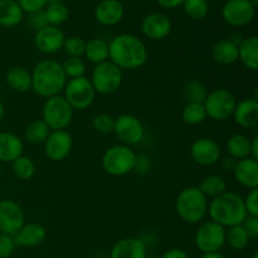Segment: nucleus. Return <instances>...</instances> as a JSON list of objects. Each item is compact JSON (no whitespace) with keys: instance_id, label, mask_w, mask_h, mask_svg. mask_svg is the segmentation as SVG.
I'll list each match as a JSON object with an SVG mask.
<instances>
[{"instance_id":"nucleus-13","label":"nucleus","mask_w":258,"mask_h":258,"mask_svg":"<svg viewBox=\"0 0 258 258\" xmlns=\"http://www.w3.org/2000/svg\"><path fill=\"white\" fill-rule=\"evenodd\" d=\"M113 133L120 139L122 145H136L144 138V126L136 116L125 113L115 118Z\"/></svg>"},{"instance_id":"nucleus-46","label":"nucleus","mask_w":258,"mask_h":258,"mask_svg":"<svg viewBox=\"0 0 258 258\" xmlns=\"http://www.w3.org/2000/svg\"><path fill=\"white\" fill-rule=\"evenodd\" d=\"M160 258H189L188 253L180 248H171L166 251Z\"/></svg>"},{"instance_id":"nucleus-52","label":"nucleus","mask_w":258,"mask_h":258,"mask_svg":"<svg viewBox=\"0 0 258 258\" xmlns=\"http://www.w3.org/2000/svg\"><path fill=\"white\" fill-rule=\"evenodd\" d=\"M249 2H251V4L253 5L254 8H257V5H258V0H249Z\"/></svg>"},{"instance_id":"nucleus-24","label":"nucleus","mask_w":258,"mask_h":258,"mask_svg":"<svg viewBox=\"0 0 258 258\" xmlns=\"http://www.w3.org/2000/svg\"><path fill=\"white\" fill-rule=\"evenodd\" d=\"M238 59L247 70H258V38L256 35L242 40L238 45Z\"/></svg>"},{"instance_id":"nucleus-18","label":"nucleus","mask_w":258,"mask_h":258,"mask_svg":"<svg viewBox=\"0 0 258 258\" xmlns=\"http://www.w3.org/2000/svg\"><path fill=\"white\" fill-rule=\"evenodd\" d=\"M123 13V5L118 0H102L96 7L95 17L100 24L111 27L121 22Z\"/></svg>"},{"instance_id":"nucleus-35","label":"nucleus","mask_w":258,"mask_h":258,"mask_svg":"<svg viewBox=\"0 0 258 258\" xmlns=\"http://www.w3.org/2000/svg\"><path fill=\"white\" fill-rule=\"evenodd\" d=\"M50 130L43 120H35L28 125L25 130V139L30 144H43L49 136Z\"/></svg>"},{"instance_id":"nucleus-12","label":"nucleus","mask_w":258,"mask_h":258,"mask_svg":"<svg viewBox=\"0 0 258 258\" xmlns=\"http://www.w3.org/2000/svg\"><path fill=\"white\" fill-rule=\"evenodd\" d=\"M25 224L22 207L10 199L0 201V233L13 236Z\"/></svg>"},{"instance_id":"nucleus-55","label":"nucleus","mask_w":258,"mask_h":258,"mask_svg":"<svg viewBox=\"0 0 258 258\" xmlns=\"http://www.w3.org/2000/svg\"><path fill=\"white\" fill-rule=\"evenodd\" d=\"M0 173H2V166H0Z\"/></svg>"},{"instance_id":"nucleus-51","label":"nucleus","mask_w":258,"mask_h":258,"mask_svg":"<svg viewBox=\"0 0 258 258\" xmlns=\"http://www.w3.org/2000/svg\"><path fill=\"white\" fill-rule=\"evenodd\" d=\"M4 116H5V108H4V105H3V102L0 101V122L3 121Z\"/></svg>"},{"instance_id":"nucleus-6","label":"nucleus","mask_w":258,"mask_h":258,"mask_svg":"<svg viewBox=\"0 0 258 258\" xmlns=\"http://www.w3.org/2000/svg\"><path fill=\"white\" fill-rule=\"evenodd\" d=\"M138 156L126 145H115L107 149L102 156V168L112 176H122L136 168Z\"/></svg>"},{"instance_id":"nucleus-7","label":"nucleus","mask_w":258,"mask_h":258,"mask_svg":"<svg viewBox=\"0 0 258 258\" xmlns=\"http://www.w3.org/2000/svg\"><path fill=\"white\" fill-rule=\"evenodd\" d=\"M122 78V70L113 64L111 60H106L100 64H96L90 81L96 93L111 95L121 87Z\"/></svg>"},{"instance_id":"nucleus-4","label":"nucleus","mask_w":258,"mask_h":258,"mask_svg":"<svg viewBox=\"0 0 258 258\" xmlns=\"http://www.w3.org/2000/svg\"><path fill=\"white\" fill-rule=\"evenodd\" d=\"M175 209L178 216L184 222L196 224L203 221L208 213V198L202 193L198 186H189L179 193Z\"/></svg>"},{"instance_id":"nucleus-28","label":"nucleus","mask_w":258,"mask_h":258,"mask_svg":"<svg viewBox=\"0 0 258 258\" xmlns=\"http://www.w3.org/2000/svg\"><path fill=\"white\" fill-rule=\"evenodd\" d=\"M227 150H228L229 156L236 160L251 158V140L248 136L243 134H234L227 143Z\"/></svg>"},{"instance_id":"nucleus-44","label":"nucleus","mask_w":258,"mask_h":258,"mask_svg":"<svg viewBox=\"0 0 258 258\" xmlns=\"http://www.w3.org/2000/svg\"><path fill=\"white\" fill-rule=\"evenodd\" d=\"M28 25H29L30 29L35 30V32L47 27L48 22L47 18H45L44 10H40V12H35L29 14V18H28Z\"/></svg>"},{"instance_id":"nucleus-23","label":"nucleus","mask_w":258,"mask_h":258,"mask_svg":"<svg viewBox=\"0 0 258 258\" xmlns=\"http://www.w3.org/2000/svg\"><path fill=\"white\" fill-rule=\"evenodd\" d=\"M24 144L19 136L12 133H0V161L13 163L23 155Z\"/></svg>"},{"instance_id":"nucleus-34","label":"nucleus","mask_w":258,"mask_h":258,"mask_svg":"<svg viewBox=\"0 0 258 258\" xmlns=\"http://www.w3.org/2000/svg\"><path fill=\"white\" fill-rule=\"evenodd\" d=\"M181 117H183L184 122L188 123V125H199V123L204 122L207 118L204 105L203 103L188 102L184 106Z\"/></svg>"},{"instance_id":"nucleus-36","label":"nucleus","mask_w":258,"mask_h":258,"mask_svg":"<svg viewBox=\"0 0 258 258\" xmlns=\"http://www.w3.org/2000/svg\"><path fill=\"white\" fill-rule=\"evenodd\" d=\"M226 242H228L229 246L236 251H241L247 247L249 242V237L242 224L238 226L229 227L228 231H226Z\"/></svg>"},{"instance_id":"nucleus-32","label":"nucleus","mask_w":258,"mask_h":258,"mask_svg":"<svg viewBox=\"0 0 258 258\" xmlns=\"http://www.w3.org/2000/svg\"><path fill=\"white\" fill-rule=\"evenodd\" d=\"M183 93L188 102L204 103L207 96H208V90L201 81L191 80L185 83L183 88Z\"/></svg>"},{"instance_id":"nucleus-31","label":"nucleus","mask_w":258,"mask_h":258,"mask_svg":"<svg viewBox=\"0 0 258 258\" xmlns=\"http://www.w3.org/2000/svg\"><path fill=\"white\" fill-rule=\"evenodd\" d=\"M44 13L48 25H53V27H58V25L63 24L64 22H67L68 17H70V10L60 2L49 3Z\"/></svg>"},{"instance_id":"nucleus-39","label":"nucleus","mask_w":258,"mask_h":258,"mask_svg":"<svg viewBox=\"0 0 258 258\" xmlns=\"http://www.w3.org/2000/svg\"><path fill=\"white\" fill-rule=\"evenodd\" d=\"M85 48L86 42L81 37H73L66 38L64 43H63V49L67 53L68 57H77L81 58L85 55Z\"/></svg>"},{"instance_id":"nucleus-10","label":"nucleus","mask_w":258,"mask_h":258,"mask_svg":"<svg viewBox=\"0 0 258 258\" xmlns=\"http://www.w3.org/2000/svg\"><path fill=\"white\" fill-rule=\"evenodd\" d=\"M226 243V228L216 222L202 224L196 234V244L203 253L219 252Z\"/></svg>"},{"instance_id":"nucleus-26","label":"nucleus","mask_w":258,"mask_h":258,"mask_svg":"<svg viewBox=\"0 0 258 258\" xmlns=\"http://www.w3.org/2000/svg\"><path fill=\"white\" fill-rule=\"evenodd\" d=\"M23 20V10L15 0H0V25L17 27Z\"/></svg>"},{"instance_id":"nucleus-1","label":"nucleus","mask_w":258,"mask_h":258,"mask_svg":"<svg viewBox=\"0 0 258 258\" xmlns=\"http://www.w3.org/2000/svg\"><path fill=\"white\" fill-rule=\"evenodd\" d=\"M108 60L120 70H136L148 60V49L135 35L121 34L108 44Z\"/></svg>"},{"instance_id":"nucleus-37","label":"nucleus","mask_w":258,"mask_h":258,"mask_svg":"<svg viewBox=\"0 0 258 258\" xmlns=\"http://www.w3.org/2000/svg\"><path fill=\"white\" fill-rule=\"evenodd\" d=\"M63 72L66 77L72 80V78L83 77L86 72V64L81 58L77 57H68L64 62L62 63Z\"/></svg>"},{"instance_id":"nucleus-40","label":"nucleus","mask_w":258,"mask_h":258,"mask_svg":"<svg viewBox=\"0 0 258 258\" xmlns=\"http://www.w3.org/2000/svg\"><path fill=\"white\" fill-rule=\"evenodd\" d=\"M92 126L97 133L110 134L115 128V117L107 113H100L92 120Z\"/></svg>"},{"instance_id":"nucleus-11","label":"nucleus","mask_w":258,"mask_h":258,"mask_svg":"<svg viewBox=\"0 0 258 258\" xmlns=\"http://www.w3.org/2000/svg\"><path fill=\"white\" fill-rule=\"evenodd\" d=\"M256 8L249 0H228L222 9V17L232 27H244L253 20Z\"/></svg>"},{"instance_id":"nucleus-21","label":"nucleus","mask_w":258,"mask_h":258,"mask_svg":"<svg viewBox=\"0 0 258 258\" xmlns=\"http://www.w3.org/2000/svg\"><path fill=\"white\" fill-rule=\"evenodd\" d=\"M146 244L139 238H123L111 249V258H146Z\"/></svg>"},{"instance_id":"nucleus-9","label":"nucleus","mask_w":258,"mask_h":258,"mask_svg":"<svg viewBox=\"0 0 258 258\" xmlns=\"http://www.w3.org/2000/svg\"><path fill=\"white\" fill-rule=\"evenodd\" d=\"M64 98L73 110H86L93 103L96 91L87 77L68 80L64 87Z\"/></svg>"},{"instance_id":"nucleus-29","label":"nucleus","mask_w":258,"mask_h":258,"mask_svg":"<svg viewBox=\"0 0 258 258\" xmlns=\"http://www.w3.org/2000/svg\"><path fill=\"white\" fill-rule=\"evenodd\" d=\"M85 55L95 64L108 60V43L101 38H93L86 43Z\"/></svg>"},{"instance_id":"nucleus-20","label":"nucleus","mask_w":258,"mask_h":258,"mask_svg":"<svg viewBox=\"0 0 258 258\" xmlns=\"http://www.w3.org/2000/svg\"><path fill=\"white\" fill-rule=\"evenodd\" d=\"M234 178L242 186L257 189L258 186V161L252 158L238 160L233 170Z\"/></svg>"},{"instance_id":"nucleus-30","label":"nucleus","mask_w":258,"mask_h":258,"mask_svg":"<svg viewBox=\"0 0 258 258\" xmlns=\"http://www.w3.org/2000/svg\"><path fill=\"white\" fill-rule=\"evenodd\" d=\"M199 189H201V191L207 197V198H208V197L216 198V197H219L223 193H226L227 183L226 180H224V178H222L221 175L212 174V175H208L207 178L203 179Z\"/></svg>"},{"instance_id":"nucleus-38","label":"nucleus","mask_w":258,"mask_h":258,"mask_svg":"<svg viewBox=\"0 0 258 258\" xmlns=\"http://www.w3.org/2000/svg\"><path fill=\"white\" fill-rule=\"evenodd\" d=\"M184 10L193 19H203L208 14V3L207 0H184Z\"/></svg>"},{"instance_id":"nucleus-33","label":"nucleus","mask_w":258,"mask_h":258,"mask_svg":"<svg viewBox=\"0 0 258 258\" xmlns=\"http://www.w3.org/2000/svg\"><path fill=\"white\" fill-rule=\"evenodd\" d=\"M13 173L20 180H29L35 174V164L29 156L20 155L12 163Z\"/></svg>"},{"instance_id":"nucleus-8","label":"nucleus","mask_w":258,"mask_h":258,"mask_svg":"<svg viewBox=\"0 0 258 258\" xmlns=\"http://www.w3.org/2000/svg\"><path fill=\"white\" fill-rule=\"evenodd\" d=\"M203 105L206 108L207 117H211L212 120L216 121H224L233 115L237 100L229 90L218 88L208 93Z\"/></svg>"},{"instance_id":"nucleus-15","label":"nucleus","mask_w":258,"mask_h":258,"mask_svg":"<svg viewBox=\"0 0 258 258\" xmlns=\"http://www.w3.org/2000/svg\"><path fill=\"white\" fill-rule=\"evenodd\" d=\"M64 39V33L59 28L47 25L43 29L35 32L34 44L39 52L44 54H53L62 49Z\"/></svg>"},{"instance_id":"nucleus-17","label":"nucleus","mask_w":258,"mask_h":258,"mask_svg":"<svg viewBox=\"0 0 258 258\" xmlns=\"http://www.w3.org/2000/svg\"><path fill=\"white\" fill-rule=\"evenodd\" d=\"M141 29L145 37L153 40H161L171 32V20L161 13H151L144 18Z\"/></svg>"},{"instance_id":"nucleus-2","label":"nucleus","mask_w":258,"mask_h":258,"mask_svg":"<svg viewBox=\"0 0 258 258\" xmlns=\"http://www.w3.org/2000/svg\"><path fill=\"white\" fill-rule=\"evenodd\" d=\"M32 75V90L42 97L57 96L64 90L67 77L60 63L53 59H44L37 63Z\"/></svg>"},{"instance_id":"nucleus-48","label":"nucleus","mask_w":258,"mask_h":258,"mask_svg":"<svg viewBox=\"0 0 258 258\" xmlns=\"http://www.w3.org/2000/svg\"><path fill=\"white\" fill-rule=\"evenodd\" d=\"M159 4L164 8H168V9H173V8L179 7V5H183L184 0H158Z\"/></svg>"},{"instance_id":"nucleus-49","label":"nucleus","mask_w":258,"mask_h":258,"mask_svg":"<svg viewBox=\"0 0 258 258\" xmlns=\"http://www.w3.org/2000/svg\"><path fill=\"white\" fill-rule=\"evenodd\" d=\"M251 158L258 160V138L254 136L251 140Z\"/></svg>"},{"instance_id":"nucleus-16","label":"nucleus","mask_w":258,"mask_h":258,"mask_svg":"<svg viewBox=\"0 0 258 258\" xmlns=\"http://www.w3.org/2000/svg\"><path fill=\"white\" fill-rule=\"evenodd\" d=\"M190 154L197 164L211 166L218 163L221 158V148L213 139L202 138L191 144Z\"/></svg>"},{"instance_id":"nucleus-43","label":"nucleus","mask_w":258,"mask_h":258,"mask_svg":"<svg viewBox=\"0 0 258 258\" xmlns=\"http://www.w3.org/2000/svg\"><path fill=\"white\" fill-rule=\"evenodd\" d=\"M243 203L248 216L258 217V189H252L243 199Z\"/></svg>"},{"instance_id":"nucleus-19","label":"nucleus","mask_w":258,"mask_h":258,"mask_svg":"<svg viewBox=\"0 0 258 258\" xmlns=\"http://www.w3.org/2000/svg\"><path fill=\"white\" fill-rule=\"evenodd\" d=\"M232 116L241 127H256L258 125V102L256 98H246L237 102Z\"/></svg>"},{"instance_id":"nucleus-54","label":"nucleus","mask_w":258,"mask_h":258,"mask_svg":"<svg viewBox=\"0 0 258 258\" xmlns=\"http://www.w3.org/2000/svg\"><path fill=\"white\" fill-rule=\"evenodd\" d=\"M146 258H155V257H153V256H146Z\"/></svg>"},{"instance_id":"nucleus-47","label":"nucleus","mask_w":258,"mask_h":258,"mask_svg":"<svg viewBox=\"0 0 258 258\" xmlns=\"http://www.w3.org/2000/svg\"><path fill=\"white\" fill-rule=\"evenodd\" d=\"M237 161L238 160H236V159L232 158V156H227V158H224L223 160H222V166H223V169L226 171H232V173H233Z\"/></svg>"},{"instance_id":"nucleus-14","label":"nucleus","mask_w":258,"mask_h":258,"mask_svg":"<svg viewBox=\"0 0 258 258\" xmlns=\"http://www.w3.org/2000/svg\"><path fill=\"white\" fill-rule=\"evenodd\" d=\"M73 140L70 133L66 130L52 131L44 141L45 155L53 161H62L70 155Z\"/></svg>"},{"instance_id":"nucleus-50","label":"nucleus","mask_w":258,"mask_h":258,"mask_svg":"<svg viewBox=\"0 0 258 258\" xmlns=\"http://www.w3.org/2000/svg\"><path fill=\"white\" fill-rule=\"evenodd\" d=\"M199 258H226L219 252H213V253H203Z\"/></svg>"},{"instance_id":"nucleus-53","label":"nucleus","mask_w":258,"mask_h":258,"mask_svg":"<svg viewBox=\"0 0 258 258\" xmlns=\"http://www.w3.org/2000/svg\"><path fill=\"white\" fill-rule=\"evenodd\" d=\"M253 258H258V253H254L253 254Z\"/></svg>"},{"instance_id":"nucleus-25","label":"nucleus","mask_w":258,"mask_h":258,"mask_svg":"<svg viewBox=\"0 0 258 258\" xmlns=\"http://www.w3.org/2000/svg\"><path fill=\"white\" fill-rule=\"evenodd\" d=\"M5 81L9 88H12L15 92L24 93L32 90V75L25 68L19 67V66L8 71Z\"/></svg>"},{"instance_id":"nucleus-5","label":"nucleus","mask_w":258,"mask_h":258,"mask_svg":"<svg viewBox=\"0 0 258 258\" xmlns=\"http://www.w3.org/2000/svg\"><path fill=\"white\" fill-rule=\"evenodd\" d=\"M73 108L64 98V96H53L45 100L42 108V120L49 130H64L71 125L73 118Z\"/></svg>"},{"instance_id":"nucleus-42","label":"nucleus","mask_w":258,"mask_h":258,"mask_svg":"<svg viewBox=\"0 0 258 258\" xmlns=\"http://www.w3.org/2000/svg\"><path fill=\"white\" fill-rule=\"evenodd\" d=\"M49 0H18V4L22 8L23 13L27 12L29 14L35 12H40L47 7Z\"/></svg>"},{"instance_id":"nucleus-3","label":"nucleus","mask_w":258,"mask_h":258,"mask_svg":"<svg viewBox=\"0 0 258 258\" xmlns=\"http://www.w3.org/2000/svg\"><path fill=\"white\" fill-rule=\"evenodd\" d=\"M208 213L212 222H216L224 228L242 224L248 216L244 208L243 198L233 191H226L213 198L208 204Z\"/></svg>"},{"instance_id":"nucleus-41","label":"nucleus","mask_w":258,"mask_h":258,"mask_svg":"<svg viewBox=\"0 0 258 258\" xmlns=\"http://www.w3.org/2000/svg\"><path fill=\"white\" fill-rule=\"evenodd\" d=\"M15 246L14 237L0 233V258H9L14 252Z\"/></svg>"},{"instance_id":"nucleus-45","label":"nucleus","mask_w":258,"mask_h":258,"mask_svg":"<svg viewBox=\"0 0 258 258\" xmlns=\"http://www.w3.org/2000/svg\"><path fill=\"white\" fill-rule=\"evenodd\" d=\"M242 227L248 234L249 239H256L258 237V217L247 216L246 219L242 222Z\"/></svg>"},{"instance_id":"nucleus-27","label":"nucleus","mask_w":258,"mask_h":258,"mask_svg":"<svg viewBox=\"0 0 258 258\" xmlns=\"http://www.w3.org/2000/svg\"><path fill=\"white\" fill-rule=\"evenodd\" d=\"M212 55L214 60L221 64H233L238 60V45H236L229 39L219 40L214 44Z\"/></svg>"},{"instance_id":"nucleus-22","label":"nucleus","mask_w":258,"mask_h":258,"mask_svg":"<svg viewBox=\"0 0 258 258\" xmlns=\"http://www.w3.org/2000/svg\"><path fill=\"white\" fill-rule=\"evenodd\" d=\"M47 236V231L39 223H27L14 236L15 244L23 247H35L43 243Z\"/></svg>"}]
</instances>
